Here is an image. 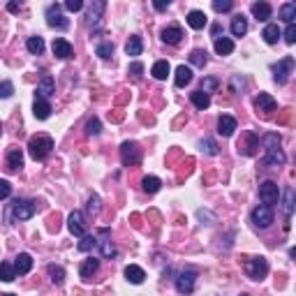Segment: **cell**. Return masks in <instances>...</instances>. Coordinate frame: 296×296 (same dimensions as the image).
Here are the masks:
<instances>
[{"mask_svg":"<svg viewBox=\"0 0 296 296\" xmlns=\"http://www.w3.org/2000/svg\"><path fill=\"white\" fill-rule=\"evenodd\" d=\"M51 151H53V139L46 134H37L28 141V153H31L33 160H40V162L46 160L51 155Z\"/></svg>","mask_w":296,"mask_h":296,"instance_id":"cell-1","label":"cell"},{"mask_svg":"<svg viewBox=\"0 0 296 296\" xmlns=\"http://www.w3.org/2000/svg\"><path fill=\"white\" fill-rule=\"evenodd\" d=\"M10 211H12V218H14V220H31V218L35 216L37 206H35V201L16 199L14 204L10 206Z\"/></svg>","mask_w":296,"mask_h":296,"instance_id":"cell-2","label":"cell"},{"mask_svg":"<svg viewBox=\"0 0 296 296\" xmlns=\"http://www.w3.org/2000/svg\"><path fill=\"white\" fill-rule=\"evenodd\" d=\"M296 67V61L291 58V56H285L282 61H278L276 65H273V79H276V84H287V79H289V74L294 72Z\"/></svg>","mask_w":296,"mask_h":296,"instance_id":"cell-3","label":"cell"},{"mask_svg":"<svg viewBox=\"0 0 296 296\" xmlns=\"http://www.w3.org/2000/svg\"><path fill=\"white\" fill-rule=\"evenodd\" d=\"M250 220H252V225L259 227V229H266V227H271V225H273V208H271V206H266V204L257 206V208H252Z\"/></svg>","mask_w":296,"mask_h":296,"instance_id":"cell-4","label":"cell"},{"mask_svg":"<svg viewBox=\"0 0 296 296\" xmlns=\"http://www.w3.org/2000/svg\"><path fill=\"white\" fill-rule=\"evenodd\" d=\"M246 273L252 280H264L266 273H268V259L266 257H252V259H248Z\"/></svg>","mask_w":296,"mask_h":296,"instance_id":"cell-5","label":"cell"},{"mask_svg":"<svg viewBox=\"0 0 296 296\" xmlns=\"http://www.w3.org/2000/svg\"><path fill=\"white\" fill-rule=\"evenodd\" d=\"M104 10H106L104 0H95V3L88 7V12H86V25H88L91 31H97L102 25V14H104Z\"/></svg>","mask_w":296,"mask_h":296,"instance_id":"cell-6","label":"cell"},{"mask_svg":"<svg viewBox=\"0 0 296 296\" xmlns=\"http://www.w3.org/2000/svg\"><path fill=\"white\" fill-rule=\"evenodd\" d=\"M46 23H49L51 28H58V31L70 28V19L63 14L61 5H49V7H46Z\"/></svg>","mask_w":296,"mask_h":296,"instance_id":"cell-7","label":"cell"},{"mask_svg":"<svg viewBox=\"0 0 296 296\" xmlns=\"http://www.w3.org/2000/svg\"><path fill=\"white\" fill-rule=\"evenodd\" d=\"M121 162L125 167H134L141 162V151L134 141H125V144L121 146Z\"/></svg>","mask_w":296,"mask_h":296,"instance_id":"cell-8","label":"cell"},{"mask_svg":"<svg viewBox=\"0 0 296 296\" xmlns=\"http://www.w3.org/2000/svg\"><path fill=\"white\" fill-rule=\"evenodd\" d=\"M67 229H70V234H74L76 238H84L86 236V218L81 211H74L70 213V218H67Z\"/></svg>","mask_w":296,"mask_h":296,"instance_id":"cell-9","label":"cell"},{"mask_svg":"<svg viewBox=\"0 0 296 296\" xmlns=\"http://www.w3.org/2000/svg\"><path fill=\"white\" fill-rule=\"evenodd\" d=\"M195 282H197V273L195 271H181L176 276V289L181 294H190L195 289Z\"/></svg>","mask_w":296,"mask_h":296,"instance_id":"cell-10","label":"cell"},{"mask_svg":"<svg viewBox=\"0 0 296 296\" xmlns=\"http://www.w3.org/2000/svg\"><path fill=\"white\" fill-rule=\"evenodd\" d=\"M259 199L264 201L266 206L278 204V183H273V181L261 183V185H259Z\"/></svg>","mask_w":296,"mask_h":296,"instance_id":"cell-11","label":"cell"},{"mask_svg":"<svg viewBox=\"0 0 296 296\" xmlns=\"http://www.w3.org/2000/svg\"><path fill=\"white\" fill-rule=\"evenodd\" d=\"M236 127H238V123H236L234 116L222 114L220 118H218V134H222V137H231V134L236 132Z\"/></svg>","mask_w":296,"mask_h":296,"instance_id":"cell-12","label":"cell"},{"mask_svg":"<svg viewBox=\"0 0 296 296\" xmlns=\"http://www.w3.org/2000/svg\"><path fill=\"white\" fill-rule=\"evenodd\" d=\"M51 49H53L56 58H61V61H65V58H72V53H74V46H72L67 40H63V37H56Z\"/></svg>","mask_w":296,"mask_h":296,"instance_id":"cell-13","label":"cell"},{"mask_svg":"<svg viewBox=\"0 0 296 296\" xmlns=\"http://www.w3.org/2000/svg\"><path fill=\"white\" fill-rule=\"evenodd\" d=\"M294 211H296V190L287 185L282 190V213H285V218H291Z\"/></svg>","mask_w":296,"mask_h":296,"instance_id":"cell-14","label":"cell"},{"mask_svg":"<svg viewBox=\"0 0 296 296\" xmlns=\"http://www.w3.org/2000/svg\"><path fill=\"white\" fill-rule=\"evenodd\" d=\"M160 37H162V42H165V44H178V42L183 40L181 25H167V28H162Z\"/></svg>","mask_w":296,"mask_h":296,"instance_id":"cell-15","label":"cell"},{"mask_svg":"<svg viewBox=\"0 0 296 296\" xmlns=\"http://www.w3.org/2000/svg\"><path fill=\"white\" fill-rule=\"evenodd\" d=\"M56 93V81H53V76H42V81L37 84V97H51Z\"/></svg>","mask_w":296,"mask_h":296,"instance_id":"cell-16","label":"cell"},{"mask_svg":"<svg viewBox=\"0 0 296 296\" xmlns=\"http://www.w3.org/2000/svg\"><path fill=\"white\" fill-rule=\"evenodd\" d=\"M33 114H35V118H40V121H46L51 116V104L44 97H35V102H33Z\"/></svg>","mask_w":296,"mask_h":296,"instance_id":"cell-17","label":"cell"},{"mask_svg":"<svg viewBox=\"0 0 296 296\" xmlns=\"http://www.w3.org/2000/svg\"><path fill=\"white\" fill-rule=\"evenodd\" d=\"M21 167H23V153H21V148H10L7 151V169L21 171Z\"/></svg>","mask_w":296,"mask_h":296,"instance_id":"cell-18","label":"cell"},{"mask_svg":"<svg viewBox=\"0 0 296 296\" xmlns=\"http://www.w3.org/2000/svg\"><path fill=\"white\" fill-rule=\"evenodd\" d=\"M250 12H252V16H255L257 21H266V19H271L273 7L268 5V3H252Z\"/></svg>","mask_w":296,"mask_h":296,"instance_id":"cell-19","label":"cell"},{"mask_svg":"<svg viewBox=\"0 0 296 296\" xmlns=\"http://www.w3.org/2000/svg\"><path fill=\"white\" fill-rule=\"evenodd\" d=\"M97 268H100V259H95V257H91V259H86L84 264H81L79 268V276L84 278V280H91L93 276L97 273Z\"/></svg>","mask_w":296,"mask_h":296,"instance_id":"cell-20","label":"cell"},{"mask_svg":"<svg viewBox=\"0 0 296 296\" xmlns=\"http://www.w3.org/2000/svg\"><path fill=\"white\" fill-rule=\"evenodd\" d=\"M206 23H208V16H206L201 10H192L190 14H187V25H190V28H195V31L206 28Z\"/></svg>","mask_w":296,"mask_h":296,"instance_id":"cell-21","label":"cell"},{"mask_svg":"<svg viewBox=\"0 0 296 296\" xmlns=\"http://www.w3.org/2000/svg\"><path fill=\"white\" fill-rule=\"evenodd\" d=\"M14 268H16V273H19V276L31 273V268H33V257L28 255V252H21V255L16 257V261H14Z\"/></svg>","mask_w":296,"mask_h":296,"instance_id":"cell-22","label":"cell"},{"mask_svg":"<svg viewBox=\"0 0 296 296\" xmlns=\"http://www.w3.org/2000/svg\"><path fill=\"white\" fill-rule=\"evenodd\" d=\"M190 81H192V70H190V67H185V65H178V67H176L174 84L178 86V88H185Z\"/></svg>","mask_w":296,"mask_h":296,"instance_id":"cell-23","label":"cell"},{"mask_svg":"<svg viewBox=\"0 0 296 296\" xmlns=\"http://www.w3.org/2000/svg\"><path fill=\"white\" fill-rule=\"evenodd\" d=\"M255 106L259 111H264V114H268V111L276 109V100H273L268 93H259V95L255 97Z\"/></svg>","mask_w":296,"mask_h":296,"instance_id":"cell-24","label":"cell"},{"mask_svg":"<svg viewBox=\"0 0 296 296\" xmlns=\"http://www.w3.org/2000/svg\"><path fill=\"white\" fill-rule=\"evenodd\" d=\"M125 278L132 282V285H141V282L146 280V273H144V268H141V266L130 264V266L125 268Z\"/></svg>","mask_w":296,"mask_h":296,"instance_id":"cell-25","label":"cell"},{"mask_svg":"<svg viewBox=\"0 0 296 296\" xmlns=\"http://www.w3.org/2000/svg\"><path fill=\"white\" fill-rule=\"evenodd\" d=\"M248 33V19L243 14H236L231 19V35L234 37H243Z\"/></svg>","mask_w":296,"mask_h":296,"instance_id":"cell-26","label":"cell"},{"mask_svg":"<svg viewBox=\"0 0 296 296\" xmlns=\"http://www.w3.org/2000/svg\"><path fill=\"white\" fill-rule=\"evenodd\" d=\"M266 165L268 167L285 165V153H282V148H266Z\"/></svg>","mask_w":296,"mask_h":296,"instance_id":"cell-27","label":"cell"},{"mask_svg":"<svg viewBox=\"0 0 296 296\" xmlns=\"http://www.w3.org/2000/svg\"><path fill=\"white\" fill-rule=\"evenodd\" d=\"M190 100H192V104H195L199 111H204V109H208V106H211V95H208V93H204V91H195L190 95Z\"/></svg>","mask_w":296,"mask_h":296,"instance_id":"cell-28","label":"cell"},{"mask_svg":"<svg viewBox=\"0 0 296 296\" xmlns=\"http://www.w3.org/2000/svg\"><path fill=\"white\" fill-rule=\"evenodd\" d=\"M280 28H278V23H268L264 28V33H261V37H264L266 44H278V40H280Z\"/></svg>","mask_w":296,"mask_h":296,"instance_id":"cell-29","label":"cell"},{"mask_svg":"<svg viewBox=\"0 0 296 296\" xmlns=\"http://www.w3.org/2000/svg\"><path fill=\"white\" fill-rule=\"evenodd\" d=\"M141 51H144V42H141V37L132 35L130 40H127V44H125V53L127 56H141Z\"/></svg>","mask_w":296,"mask_h":296,"instance_id":"cell-30","label":"cell"},{"mask_svg":"<svg viewBox=\"0 0 296 296\" xmlns=\"http://www.w3.org/2000/svg\"><path fill=\"white\" fill-rule=\"evenodd\" d=\"M100 250H102V257H114L116 255V246L111 243V238L106 236V229H102V238H100Z\"/></svg>","mask_w":296,"mask_h":296,"instance_id":"cell-31","label":"cell"},{"mask_svg":"<svg viewBox=\"0 0 296 296\" xmlns=\"http://www.w3.org/2000/svg\"><path fill=\"white\" fill-rule=\"evenodd\" d=\"M234 51V42L229 37H218L216 40V53L218 56H229Z\"/></svg>","mask_w":296,"mask_h":296,"instance_id":"cell-32","label":"cell"},{"mask_svg":"<svg viewBox=\"0 0 296 296\" xmlns=\"http://www.w3.org/2000/svg\"><path fill=\"white\" fill-rule=\"evenodd\" d=\"M46 271H49V278H51V282H53V285H63V282H65V268H63V266L51 264Z\"/></svg>","mask_w":296,"mask_h":296,"instance_id":"cell-33","label":"cell"},{"mask_svg":"<svg viewBox=\"0 0 296 296\" xmlns=\"http://www.w3.org/2000/svg\"><path fill=\"white\" fill-rule=\"evenodd\" d=\"M169 72H171V67H169V63H167V61H157L155 65L151 67V74L155 76V79H167Z\"/></svg>","mask_w":296,"mask_h":296,"instance_id":"cell-34","label":"cell"},{"mask_svg":"<svg viewBox=\"0 0 296 296\" xmlns=\"http://www.w3.org/2000/svg\"><path fill=\"white\" fill-rule=\"evenodd\" d=\"M141 187H144L146 192H151V195H155V192L162 187V181H160V178H157V176H146L144 181H141Z\"/></svg>","mask_w":296,"mask_h":296,"instance_id":"cell-35","label":"cell"},{"mask_svg":"<svg viewBox=\"0 0 296 296\" xmlns=\"http://www.w3.org/2000/svg\"><path fill=\"white\" fill-rule=\"evenodd\" d=\"M100 246V238H95V236H88L86 234L84 238H81L79 243H76V248H79V252H91L93 248Z\"/></svg>","mask_w":296,"mask_h":296,"instance_id":"cell-36","label":"cell"},{"mask_svg":"<svg viewBox=\"0 0 296 296\" xmlns=\"http://www.w3.org/2000/svg\"><path fill=\"white\" fill-rule=\"evenodd\" d=\"M25 49L31 51L33 56H42V51H44V40H42V37H28Z\"/></svg>","mask_w":296,"mask_h":296,"instance_id":"cell-37","label":"cell"},{"mask_svg":"<svg viewBox=\"0 0 296 296\" xmlns=\"http://www.w3.org/2000/svg\"><path fill=\"white\" fill-rule=\"evenodd\" d=\"M206 51L204 49H192V53H190V63L192 65H197V67H204L206 63H208V58H206Z\"/></svg>","mask_w":296,"mask_h":296,"instance_id":"cell-38","label":"cell"},{"mask_svg":"<svg viewBox=\"0 0 296 296\" xmlns=\"http://www.w3.org/2000/svg\"><path fill=\"white\" fill-rule=\"evenodd\" d=\"M280 19L287 21V23H291V21L296 19V5L294 3H287V5L280 7Z\"/></svg>","mask_w":296,"mask_h":296,"instance_id":"cell-39","label":"cell"},{"mask_svg":"<svg viewBox=\"0 0 296 296\" xmlns=\"http://www.w3.org/2000/svg\"><path fill=\"white\" fill-rule=\"evenodd\" d=\"M229 88H231V93H234V95H241L243 88H246V79H243L241 74H234L229 79Z\"/></svg>","mask_w":296,"mask_h":296,"instance_id":"cell-40","label":"cell"},{"mask_svg":"<svg viewBox=\"0 0 296 296\" xmlns=\"http://www.w3.org/2000/svg\"><path fill=\"white\" fill-rule=\"evenodd\" d=\"M199 148H201V153H206V155H218V153H220V148H218V144L213 139H201Z\"/></svg>","mask_w":296,"mask_h":296,"instance_id":"cell-41","label":"cell"},{"mask_svg":"<svg viewBox=\"0 0 296 296\" xmlns=\"http://www.w3.org/2000/svg\"><path fill=\"white\" fill-rule=\"evenodd\" d=\"M280 134H276V132H268V134L261 137V144H264V148H280Z\"/></svg>","mask_w":296,"mask_h":296,"instance_id":"cell-42","label":"cell"},{"mask_svg":"<svg viewBox=\"0 0 296 296\" xmlns=\"http://www.w3.org/2000/svg\"><path fill=\"white\" fill-rule=\"evenodd\" d=\"M95 53L100 56V58H111V56H114V44H111V42H100V44L95 46Z\"/></svg>","mask_w":296,"mask_h":296,"instance_id":"cell-43","label":"cell"},{"mask_svg":"<svg viewBox=\"0 0 296 296\" xmlns=\"http://www.w3.org/2000/svg\"><path fill=\"white\" fill-rule=\"evenodd\" d=\"M102 132V123H100V118H91V121L86 123V134L88 137H97Z\"/></svg>","mask_w":296,"mask_h":296,"instance_id":"cell-44","label":"cell"},{"mask_svg":"<svg viewBox=\"0 0 296 296\" xmlns=\"http://www.w3.org/2000/svg\"><path fill=\"white\" fill-rule=\"evenodd\" d=\"M16 276H19V273H16L14 266H12L10 261H3V280H5V282H12Z\"/></svg>","mask_w":296,"mask_h":296,"instance_id":"cell-45","label":"cell"},{"mask_svg":"<svg viewBox=\"0 0 296 296\" xmlns=\"http://www.w3.org/2000/svg\"><path fill=\"white\" fill-rule=\"evenodd\" d=\"M218 86H220V81L218 79H213V76H206L204 81H201V88L199 91H204V93H213L218 88Z\"/></svg>","mask_w":296,"mask_h":296,"instance_id":"cell-46","label":"cell"},{"mask_svg":"<svg viewBox=\"0 0 296 296\" xmlns=\"http://www.w3.org/2000/svg\"><path fill=\"white\" fill-rule=\"evenodd\" d=\"M88 213H91V216H97V213H100V197L97 195L88 197Z\"/></svg>","mask_w":296,"mask_h":296,"instance_id":"cell-47","label":"cell"},{"mask_svg":"<svg viewBox=\"0 0 296 296\" xmlns=\"http://www.w3.org/2000/svg\"><path fill=\"white\" fill-rule=\"evenodd\" d=\"M231 7H234L231 0H213V10L216 12H229Z\"/></svg>","mask_w":296,"mask_h":296,"instance_id":"cell-48","label":"cell"},{"mask_svg":"<svg viewBox=\"0 0 296 296\" xmlns=\"http://www.w3.org/2000/svg\"><path fill=\"white\" fill-rule=\"evenodd\" d=\"M285 42L287 44H296V23H289L285 28Z\"/></svg>","mask_w":296,"mask_h":296,"instance_id":"cell-49","label":"cell"},{"mask_svg":"<svg viewBox=\"0 0 296 296\" xmlns=\"http://www.w3.org/2000/svg\"><path fill=\"white\" fill-rule=\"evenodd\" d=\"M257 144H259V137L257 134H248V148H246V155H252L255 153V148H257Z\"/></svg>","mask_w":296,"mask_h":296,"instance_id":"cell-50","label":"cell"},{"mask_svg":"<svg viewBox=\"0 0 296 296\" xmlns=\"http://www.w3.org/2000/svg\"><path fill=\"white\" fill-rule=\"evenodd\" d=\"M81 7H84V3H81V0H67V3H65V10L67 12H79Z\"/></svg>","mask_w":296,"mask_h":296,"instance_id":"cell-51","label":"cell"},{"mask_svg":"<svg viewBox=\"0 0 296 296\" xmlns=\"http://www.w3.org/2000/svg\"><path fill=\"white\" fill-rule=\"evenodd\" d=\"M10 192H12L10 181H0V197H3V199H7V197H10Z\"/></svg>","mask_w":296,"mask_h":296,"instance_id":"cell-52","label":"cell"},{"mask_svg":"<svg viewBox=\"0 0 296 296\" xmlns=\"http://www.w3.org/2000/svg\"><path fill=\"white\" fill-rule=\"evenodd\" d=\"M141 72H144V65H141V63H132L130 65V74L134 76V79H139Z\"/></svg>","mask_w":296,"mask_h":296,"instance_id":"cell-53","label":"cell"},{"mask_svg":"<svg viewBox=\"0 0 296 296\" xmlns=\"http://www.w3.org/2000/svg\"><path fill=\"white\" fill-rule=\"evenodd\" d=\"M0 95H3V97L12 95V81H3V86H0Z\"/></svg>","mask_w":296,"mask_h":296,"instance_id":"cell-54","label":"cell"},{"mask_svg":"<svg viewBox=\"0 0 296 296\" xmlns=\"http://www.w3.org/2000/svg\"><path fill=\"white\" fill-rule=\"evenodd\" d=\"M153 7H155L157 12H165L167 7H169V0H167V3H165V0H155V3H153Z\"/></svg>","mask_w":296,"mask_h":296,"instance_id":"cell-55","label":"cell"},{"mask_svg":"<svg viewBox=\"0 0 296 296\" xmlns=\"http://www.w3.org/2000/svg\"><path fill=\"white\" fill-rule=\"evenodd\" d=\"M211 33H213V37H216V40H218V37H220V25H213V28H211Z\"/></svg>","mask_w":296,"mask_h":296,"instance_id":"cell-56","label":"cell"},{"mask_svg":"<svg viewBox=\"0 0 296 296\" xmlns=\"http://www.w3.org/2000/svg\"><path fill=\"white\" fill-rule=\"evenodd\" d=\"M7 10H10V12H16V10H19V5H16V3H10V5H7Z\"/></svg>","mask_w":296,"mask_h":296,"instance_id":"cell-57","label":"cell"},{"mask_svg":"<svg viewBox=\"0 0 296 296\" xmlns=\"http://www.w3.org/2000/svg\"><path fill=\"white\" fill-rule=\"evenodd\" d=\"M289 257L296 261V246H294V248H289Z\"/></svg>","mask_w":296,"mask_h":296,"instance_id":"cell-58","label":"cell"},{"mask_svg":"<svg viewBox=\"0 0 296 296\" xmlns=\"http://www.w3.org/2000/svg\"><path fill=\"white\" fill-rule=\"evenodd\" d=\"M3 296H14V294H3Z\"/></svg>","mask_w":296,"mask_h":296,"instance_id":"cell-59","label":"cell"},{"mask_svg":"<svg viewBox=\"0 0 296 296\" xmlns=\"http://www.w3.org/2000/svg\"><path fill=\"white\" fill-rule=\"evenodd\" d=\"M241 296H248V294H241Z\"/></svg>","mask_w":296,"mask_h":296,"instance_id":"cell-60","label":"cell"}]
</instances>
